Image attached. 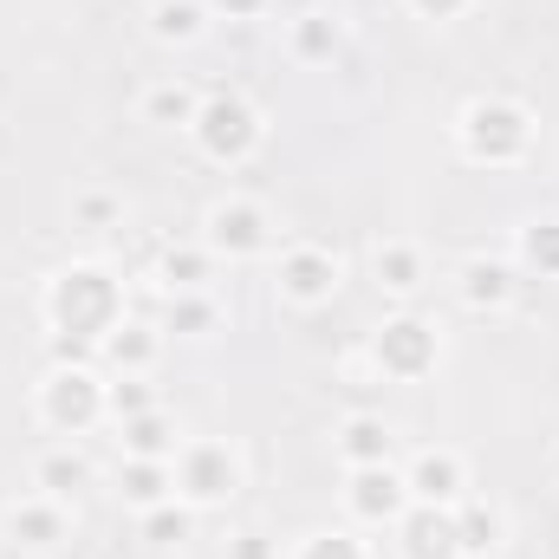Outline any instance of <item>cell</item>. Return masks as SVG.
Returning a JSON list of instances; mask_svg holds the SVG:
<instances>
[{
  "mask_svg": "<svg viewBox=\"0 0 559 559\" xmlns=\"http://www.w3.org/2000/svg\"><path fill=\"white\" fill-rule=\"evenodd\" d=\"M404 7H411L417 20H429V26H449V20H462L475 0H404Z\"/></svg>",
  "mask_w": 559,
  "mask_h": 559,
  "instance_id": "32",
  "label": "cell"
},
{
  "mask_svg": "<svg viewBox=\"0 0 559 559\" xmlns=\"http://www.w3.org/2000/svg\"><path fill=\"white\" fill-rule=\"evenodd\" d=\"M514 267L559 280V215H534V222L514 228Z\"/></svg>",
  "mask_w": 559,
  "mask_h": 559,
  "instance_id": "25",
  "label": "cell"
},
{
  "mask_svg": "<svg viewBox=\"0 0 559 559\" xmlns=\"http://www.w3.org/2000/svg\"><path fill=\"white\" fill-rule=\"evenodd\" d=\"M138 534H143V547L176 554V547L195 540V508H189L182 495H169V501H156V508H143L138 514Z\"/></svg>",
  "mask_w": 559,
  "mask_h": 559,
  "instance_id": "23",
  "label": "cell"
},
{
  "mask_svg": "<svg viewBox=\"0 0 559 559\" xmlns=\"http://www.w3.org/2000/svg\"><path fill=\"white\" fill-rule=\"evenodd\" d=\"M156 404H163V397H156L150 378H138V371H118V378H111V423L143 417V411H156Z\"/></svg>",
  "mask_w": 559,
  "mask_h": 559,
  "instance_id": "29",
  "label": "cell"
},
{
  "mask_svg": "<svg viewBox=\"0 0 559 559\" xmlns=\"http://www.w3.org/2000/svg\"><path fill=\"white\" fill-rule=\"evenodd\" d=\"M404 488H411V501H429V508H455L462 495H468V462H462V449H417L411 462H404Z\"/></svg>",
  "mask_w": 559,
  "mask_h": 559,
  "instance_id": "11",
  "label": "cell"
},
{
  "mask_svg": "<svg viewBox=\"0 0 559 559\" xmlns=\"http://www.w3.org/2000/svg\"><path fill=\"white\" fill-rule=\"evenodd\" d=\"M391 534H397V554H404V559H462V540H455V508L411 501V508H404V521H397Z\"/></svg>",
  "mask_w": 559,
  "mask_h": 559,
  "instance_id": "12",
  "label": "cell"
},
{
  "mask_svg": "<svg viewBox=\"0 0 559 559\" xmlns=\"http://www.w3.org/2000/svg\"><path fill=\"white\" fill-rule=\"evenodd\" d=\"M39 312H46L52 338H59V345H79V352H98V345L131 319L124 280L111 274L105 261H72V267H59V274L46 280V293H39Z\"/></svg>",
  "mask_w": 559,
  "mask_h": 559,
  "instance_id": "1",
  "label": "cell"
},
{
  "mask_svg": "<svg viewBox=\"0 0 559 559\" xmlns=\"http://www.w3.org/2000/svg\"><path fill=\"white\" fill-rule=\"evenodd\" d=\"M118 215H124V202H118L111 189H79V195H72V222H79V228H111Z\"/></svg>",
  "mask_w": 559,
  "mask_h": 559,
  "instance_id": "30",
  "label": "cell"
},
{
  "mask_svg": "<svg viewBox=\"0 0 559 559\" xmlns=\"http://www.w3.org/2000/svg\"><path fill=\"white\" fill-rule=\"evenodd\" d=\"M222 325V306L215 293H163V338H209Z\"/></svg>",
  "mask_w": 559,
  "mask_h": 559,
  "instance_id": "26",
  "label": "cell"
},
{
  "mask_svg": "<svg viewBox=\"0 0 559 559\" xmlns=\"http://www.w3.org/2000/svg\"><path fill=\"white\" fill-rule=\"evenodd\" d=\"M514 261H495V254H468L462 274H455V293L468 312H508L514 306Z\"/></svg>",
  "mask_w": 559,
  "mask_h": 559,
  "instance_id": "13",
  "label": "cell"
},
{
  "mask_svg": "<svg viewBox=\"0 0 559 559\" xmlns=\"http://www.w3.org/2000/svg\"><path fill=\"white\" fill-rule=\"evenodd\" d=\"M118 449H124V455H143V462H176L182 429H176V417L156 404V411H143V417L118 423Z\"/></svg>",
  "mask_w": 559,
  "mask_h": 559,
  "instance_id": "18",
  "label": "cell"
},
{
  "mask_svg": "<svg viewBox=\"0 0 559 559\" xmlns=\"http://www.w3.org/2000/svg\"><path fill=\"white\" fill-rule=\"evenodd\" d=\"M92 475H98V468H92V455H85V449H72V442H66V449H46V455L33 462V488H39V495H52V501H72L79 488H92Z\"/></svg>",
  "mask_w": 559,
  "mask_h": 559,
  "instance_id": "22",
  "label": "cell"
},
{
  "mask_svg": "<svg viewBox=\"0 0 559 559\" xmlns=\"http://www.w3.org/2000/svg\"><path fill=\"white\" fill-rule=\"evenodd\" d=\"M222 559H280V540L267 527H235L228 547H222Z\"/></svg>",
  "mask_w": 559,
  "mask_h": 559,
  "instance_id": "31",
  "label": "cell"
},
{
  "mask_svg": "<svg viewBox=\"0 0 559 559\" xmlns=\"http://www.w3.org/2000/svg\"><path fill=\"white\" fill-rule=\"evenodd\" d=\"M202 26H209V7H202V0H156V7H150V33H156L163 46H195Z\"/></svg>",
  "mask_w": 559,
  "mask_h": 559,
  "instance_id": "27",
  "label": "cell"
},
{
  "mask_svg": "<svg viewBox=\"0 0 559 559\" xmlns=\"http://www.w3.org/2000/svg\"><path fill=\"white\" fill-rule=\"evenodd\" d=\"M455 540H462V559H495L501 540H508V508L481 501V495H462L455 501Z\"/></svg>",
  "mask_w": 559,
  "mask_h": 559,
  "instance_id": "15",
  "label": "cell"
},
{
  "mask_svg": "<svg viewBox=\"0 0 559 559\" xmlns=\"http://www.w3.org/2000/svg\"><path fill=\"white\" fill-rule=\"evenodd\" d=\"M156 280H163V293H209L215 286V254L202 241H169L156 254Z\"/></svg>",
  "mask_w": 559,
  "mask_h": 559,
  "instance_id": "20",
  "label": "cell"
},
{
  "mask_svg": "<svg viewBox=\"0 0 559 559\" xmlns=\"http://www.w3.org/2000/svg\"><path fill=\"white\" fill-rule=\"evenodd\" d=\"M338 46H345L338 13L306 7V13H293V20H286V52H293L299 66H332V59H338Z\"/></svg>",
  "mask_w": 559,
  "mask_h": 559,
  "instance_id": "16",
  "label": "cell"
},
{
  "mask_svg": "<svg viewBox=\"0 0 559 559\" xmlns=\"http://www.w3.org/2000/svg\"><path fill=\"white\" fill-rule=\"evenodd\" d=\"M371 365H378L391 384H423V378L442 365V325L423 319V312H391V319L371 332Z\"/></svg>",
  "mask_w": 559,
  "mask_h": 559,
  "instance_id": "6",
  "label": "cell"
},
{
  "mask_svg": "<svg viewBox=\"0 0 559 559\" xmlns=\"http://www.w3.org/2000/svg\"><path fill=\"white\" fill-rule=\"evenodd\" d=\"M176 495V468L169 462H143V455H124L118 462V501L124 508H156V501H169Z\"/></svg>",
  "mask_w": 559,
  "mask_h": 559,
  "instance_id": "24",
  "label": "cell"
},
{
  "mask_svg": "<svg viewBox=\"0 0 559 559\" xmlns=\"http://www.w3.org/2000/svg\"><path fill=\"white\" fill-rule=\"evenodd\" d=\"M411 508V488H404V468L397 462H378V468H345V514L358 527H397Z\"/></svg>",
  "mask_w": 559,
  "mask_h": 559,
  "instance_id": "9",
  "label": "cell"
},
{
  "mask_svg": "<svg viewBox=\"0 0 559 559\" xmlns=\"http://www.w3.org/2000/svg\"><path fill=\"white\" fill-rule=\"evenodd\" d=\"M455 150L481 169H514L534 150V111L508 92H481L455 111Z\"/></svg>",
  "mask_w": 559,
  "mask_h": 559,
  "instance_id": "2",
  "label": "cell"
},
{
  "mask_svg": "<svg viewBox=\"0 0 559 559\" xmlns=\"http://www.w3.org/2000/svg\"><path fill=\"white\" fill-rule=\"evenodd\" d=\"M286 559H371V547L352 527H312V534H299V547Z\"/></svg>",
  "mask_w": 559,
  "mask_h": 559,
  "instance_id": "28",
  "label": "cell"
},
{
  "mask_svg": "<svg viewBox=\"0 0 559 559\" xmlns=\"http://www.w3.org/2000/svg\"><path fill=\"white\" fill-rule=\"evenodd\" d=\"M338 286H345V261H338L332 248H319V241H293V248H280L274 293L293 306V312H319V306H332Z\"/></svg>",
  "mask_w": 559,
  "mask_h": 559,
  "instance_id": "8",
  "label": "cell"
},
{
  "mask_svg": "<svg viewBox=\"0 0 559 559\" xmlns=\"http://www.w3.org/2000/svg\"><path fill=\"white\" fill-rule=\"evenodd\" d=\"M209 7H215V13H228V20H261L274 0H209Z\"/></svg>",
  "mask_w": 559,
  "mask_h": 559,
  "instance_id": "33",
  "label": "cell"
},
{
  "mask_svg": "<svg viewBox=\"0 0 559 559\" xmlns=\"http://www.w3.org/2000/svg\"><path fill=\"white\" fill-rule=\"evenodd\" d=\"M0 534L13 540V547H26V554H52V547H66L72 540V501H52V495H20V501H7V514H0Z\"/></svg>",
  "mask_w": 559,
  "mask_h": 559,
  "instance_id": "10",
  "label": "cell"
},
{
  "mask_svg": "<svg viewBox=\"0 0 559 559\" xmlns=\"http://www.w3.org/2000/svg\"><path fill=\"white\" fill-rule=\"evenodd\" d=\"M138 111H143V124H156V131H189L195 111H202V92L189 79H156V85H143Z\"/></svg>",
  "mask_w": 559,
  "mask_h": 559,
  "instance_id": "19",
  "label": "cell"
},
{
  "mask_svg": "<svg viewBox=\"0 0 559 559\" xmlns=\"http://www.w3.org/2000/svg\"><path fill=\"white\" fill-rule=\"evenodd\" d=\"M189 138H195V150H202L209 163L241 169V163L261 156V143H267V118H261V105L241 98V92H209L202 111H195V124H189Z\"/></svg>",
  "mask_w": 559,
  "mask_h": 559,
  "instance_id": "4",
  "label": "cell"
},
{
  "mask_svg": "<svg viewBox=\"0 0 559 559\" xmlns=\"http://www.w3.org/2000/svg\"><path fill=\"white\" fill-rule=\"evenodd\" d=\"M169 468H176V495H182L195 514H202V508H222V501L241 495V455H235L228 442H215V436L182 442Z\"/></svg>",
  "mask_w": 559,
  "mask_h": 559,
  "instance_id": "7",
  "label": "cell"
},
{
  "mask_svg": "<svg viewBox=\"0 0 559 559\" xmlns=\"http://www.w3.org/2000/svg\"><path fill=\"white\" fill-rule=\"evenodd\" d=\"M33 417L52 436H85L111 417V378H98L92 365H52L33 384Z\"/></svg>",
  "mask_w": 559,
  "mask_h": 559,
  "instance_id": "3",
  "label": "cell"
},
{
  "mask_svg": "<svg viewBox=\"0 0 559 559\" xmlns=\"http://www.w3.org/2000/svg\"><path fill=\"white\" fill-rule=\"evenodd\" d=\"M274 241H280L274 215L254 195H215L202 209V248L215 261H261V254H274Z\"/></svg>",
  "mask_w": 559,
  "mask_h": 559,
  "instance_id": "5",
  "label": "cell"
},
{
  "mask_svg": "<svg viewBox=\"0 0 559 559\" xmlns=\"http://www.w3.org/2000/svg\"><path fill=\"white\" fill-rule=\"evenodd\" d=\"M338 462L345 468H378V462H397V423L371 417V411H352L338 423Z\"/></svg>",
  "mask_w": 559,
  "mask_h": 559,
  "instance_id": "14",
  "label": "cell"
},
{
  "mask_svg": "<svg viewBox=\"0 0 559 559\" xmlns=\"http://www.w3.org/2000/svg\"><path fill=\"white\" fill-rule=\"evenodd\" d=\"M98 352L111 358V371H138V378H150L156 358H163V325H150V319H124Z\"/></svg>",
  "mask_w": 559,
  "mask_h": 559,
  "instance_id": "21",
  "label": "cell"
},
{
  "mask_svg": "<svg viewBox=\"0 0 559 559\" xmlns=\"http://www.w3.org/2000/svg\"><path fill=\"white\" fill-rule=\"evenodd\" d=\"M371 280L384 293H397V299H417L423 286H429V261H423L417 241H378L371 248Z\"/></svg>",
  "mask_w": 559,
  "mask_h": 559,
  "instance_id": "17",
  "label": "cell"
}]
</instances>
